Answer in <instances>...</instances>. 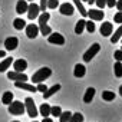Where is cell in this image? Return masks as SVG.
I'll list each match as a JSON object with an SVG mask.
<instances>
[{"label": "cell", "mask_w": 122, "mask_h": 122, "mask_svg": "<svg viewBox=\"0 0 122 122\" xmlns=\"http://www.w3.org/2000/svg\"><path fill=\"white\" fill-rule=\"evenodd\" d=\"M50 75H52V69H49V68H40L36 73H33L32 82L33 83H40V82L46 81Z\"/></svg>", "instance_id": "6da1fadb"}, {"label": "cell", "mask_w": 122, "mask_h": 122, "mask_svg": "<svg viewBox=\"0 0 122 122\" xmlns=\"http://www.w3.org/2000/svg\"><path fill=\"white\" fill-rule=\"evenodd\" d=\"M25 111V103H22L20 101H12L9 103V113L10 115H23Z\"/></svg>", "instance_id": "7a4b0ae2"}, {"label": "cell", "mask_w": 122, "mask_h": 122, "mask_svg": "<svg viewBox=\"0 0 122 122\" xmlns=\"http://www.w3.org/2000/svg\"><path fill=\"white\" fill-rule=\"evenodd\" d=\"M25 111L27 112V115L30 118H36L39 113H37V109H36V105L33 102L32 98H26L25 99Z\"/></svg>", "instance_id": "3957f363"}, {"label": "cell", "mask_w": 122, "mask_h": 122, "mask_svg": "<svg viewBox=\"0 0 122 122\" xmlns=\"http://www.w3.org/2000/svg\"><path fill=\"white\" fill-rule=\"evenodd\" d=\"M99 50H101V45H99V43H93V45L83 53V60H85V62H91V60L95 57V55L99 53Z\"/></svg>", "instance_id": "277c9868"}, {"label": "cell", "mask_w": 122, "mask_h": 122, "mask_svg": "<svg viewBox=\"0 0 122 122\" xmlns=\"http://www.w3.org/2000/svg\"><path fill=\"white\" fill-rule=\"evenodd\" d=\"M39 12H40V7H39V5H36V3H30L29 6H27V17L30 19V20H33V19H37L39 17Z\"/></svg>", "instance_id": "5b68a950"}, {"label": "cell", "mask_w": 122, "mask_h": 122, "mask_svg": "<svg viewBox=\"0 0 122 122\" xmlns=\"http://www.w3.org/2000/svg\"><path fill=\"white\" fill-rule=\"evenodd\" d=\"M47 40H49V43H52V45H59V46H62V45H65V37L60 35V33H50L49 35V37H47Z\"/></svg>", "instance_id": "8992f818"}, {"label": "cell", "mask_w": 122, "mask_h": 122, "mask_svg": "<svg viewBox=\"0 0 122 122\" xmlns=\"http://www.w3.org/2000/svg\"><path fill=\"white\" fill-rule=\"evenodd\" d=\"M7 78L10 79V81H22V82H26L27 81V76H26V73L25 72H17V71H13V72H9L7 73Z\"/></svg>", "instance_id": "52a82bcc"}, {"label": "cell", "mask_w": 122, "mask_h": 122, "mask_svg": "<svg viewBox=\"0 0 122 122\" xmlns=\"http://www.w3.org/2000/svg\"><path fill=\"white\" fill-rule=\"evenodd\" d=\"M26 35L29 39H35L37 35H39V26L35 25V23H30L26 26Z\"/></svg>", "instance_id": "ba28073f"}, {"label": "cell", "mask_w": 122, "mask_h": 122, "mask_svg": "<svg viewBox=\"0 0 122 122\" xmlns=\"http://www.w3.org/2000/svg\"><path fill=\"white\" fill-rule=\"evenodd\" d=\"M59 10H60V13L65 15V16H72V15L75 13V7H73V5H71V3H63V5H60V6H59Z\"/></svg>", "instance_id": "9c48e42d"}, {"label": "cell", "mask_w": 122, "mask_h": 122, "mask_svg": "<svg viewBox=\"0 0 122 122\" xmlns=\"http://www.w3.org/2000/svg\"><path fill=\"white\" fill-rule=\"evenodd\" d=\"M88 16H89L91 20H102L105 13L102 12V9H91L88 12Z\"/></svg>", "instance_id": "30bf717a"}, {"label": "cell", "mask_w": 122, "mask_h": 122, "mask_svg": "<svg viewBox=\"0 0 122 122\" xmlns=\"http://www.w3.org/2000/svg\"><path fill=\"white\" fill-rule=\"evenodd\" d=\"M17 46H19V39L15 37V36L7 37V39L5 40V47H6V50H15Z\"/></svg>", "instance_id": "8fae6325"}, {"label": "cell", "mask_w": 122, "mask_h": 122, "mask_svg": "<svg viewBox=\"0 0 122 122\" xmlns=\"http://www.w3.org/2000/svg\"><path fill=\"white\" fill-rule=\"evenodd\" d=\"M112 30H113V26H112L111 22L102 23V26H101V35H102V36H105V37L111 36V35H112Z\"/></svg>", "instance_id": "7c38bea8"}, {"label": "cell", "mask_w": 122, "mask_h": 122, "mask_svg": "<svg viewBox=\"0 0 122 122\" xmlns=\"http://www.w3.org/2000/svg\"><path fill=\"white\" fill-rule=\"evenodd\" d=\"M15 86L16 88H20V89H25V91H29V92H36V86L35 85H30L27 82H22V81H16L15 82Z\"/></svg>", "instance_id": "4fadbf2b"}, {"label": "cell", "mask_w": 122, "mask_h": 122, "mask_svg": "<svg viewBox=\"0 0 122 122\" xmlns=\"http://www.w3.org/2000/svg\"><path fill=\"white\" fill-rule=\"evenodd\" d=\"M13 68H15V71H17V72H25L26 68H27V62H26L25 59L13 60Z\"/></svg>", "instance_id": "5bb4252c"}, {"label": "cell", "mask_w": 122, "mask_h": 122, "mask_svg": "<svg viewBox=\"0 0 122 122\" xmlns=\"http://www.w3.org/2000/svg\"><path fill=\"white\" fill-rule=\"evenodd\" d=\"M27 0H19L17 2V5H16V13H19V15H23V13H26L27 12Z\"/></svg>", "instance_id": "9a60e30c"}, {"label": "cell", "mask_w": 122, "mask_h": 122, "mask_svg": "<svg viewBox=\"0 0 122 122\" xmlns=\"http://www.w3.org/2000/svg\"><path fill=\"white\" fill-rule=\"evenodd\" d=\"M85 73H86V68H85L83 65L78 63V65L75 66V71H73L75 78H83V76H85Z\"/></svg>", "instance_id": "2e32d148"}, {"label": "cell", "mask_w": 122, "mask_h": 122, "mask_svg": "<svg viewBox=\"0 0 122 122\" xmlns=\"http://www.w3.org/2000/svg\"><path fill=\"white\" fill-rule=\"evenodd\" d=\"M57 91H60V85L59 83H56V85H53L52 88H47V91L43 93V96H45V99H49L52 95H55Z\"/></svg>", "instance_id": "e0dca14e"}, {"label": "cell", "mask_w": 122, "mask_h": 122, "mask_svg": "<svg viewBox=\"0 0 122 122\" xmlns=\"http://www.w3.org/2000/svg\"><path fill=\"white\" fill-rule=\"evenodd\" d=\"M93 96H95V89L93 88H88L86 92H85V96H83V102L85 103H91Z\"/></svg>", "instance_id": "ac0fdd59"}, {"label": "cell", "mask_w": 122, "mask_h": 122, "mask_svg": "<svg viewBox=\"0 0 122 122\" xmlns=\"http://www.w3.org/2000/svg\"><path fill=\"white\" fill-rule=\"evenodd\" d=\"M121 37H122V26H119V27L115 30V33H113L112 37H111V43H112V45L118 43V42L121 40Z\"/></svg>", "instance_id": "d6986e66"}, {"label": "cell", "mask_w": 122, "mask_h": 122, "mask_svg": "<svg viewBox=\"0 0 122 122\" xmlns=\"http://www.w3.org/2000/svg\"><path fill=\"white\" fill-rule=\"evenodd\" d=\"M13 63V57H6L2 63H0V72H6L9 68H10V65Z\"/></svg>", "instance_id": "ffe728a7"}, {"label": "cell", "mask_w": 122, "mask_h": 122, "mask_svg": "<svg viewBox=\"0 0 122 122\" xmlns=\"http://www.w3.org/2000/svg\"><path fill=\"white\" fill-rule=\"evenodd\" d=\"M85 23H86L85 19H81V20L76 22V26H75V33L76 35H82V32L85 30Z\"/></svg>", "instance_id": "44dd1931"}, {"label": "cell", "mask_w": 122, "mask_h": 122, "mask_svg": "<svg viewBox=\"0 0 122 122\" xmlns=\"http://www.w3.org/2000/svg\"><path fill=\"white\" fill-rule=\"evenodd\" d=\"M13 27H15L16 30H22V29H25V27H26V22H25L23 19L17 17V19H15V20H13Z\"/></svg>", "instance_id": "7402d4cb"}, {"label": "cell", "mask_w": 122, "mask_h": 122, "mask_svg": "<svg viewBox=\"0 0 122 122\" xmlns=\"http://www.w3.org/2000/svg\"><path fill=\"white\" fill-rule=\"evenodd\" d=\"M73 3H75L76 9L79 10V13H81L83 17H86V16H88V12H86V9L83 7V5H82V2H81V0H73Z\"/></svg>", "instance_id": "603a6c76"}, {"label": "cell", "mask_w": 122, "mask_h": 122, "mask_svg": "<svg viewBox=\"0 0 122 122\" xmlns=\"http://www.w3.org/2000/svg\"><path fill=\"white\" fill-rule=\"evenodd\" d=\"M12 101H13V93H12L10 91L5 92V93H3V96H2V103H5V105H9Z\"/></svg>", "instance_id": "cb8c5ba5"}, {"label": "cell", "mask_w": 122, "mask_h": 122, "mask_svg": "<svg viewBox=\"0 0 122 122\" xmlns=\"http://www.w3.org/2000/svg\"><path fill=\"white\" fill-rule=\"evenodd\" d=\"M39 111H40V115H42L43 118H45V116H49V115H50V105H49V103H42Z\"/></svg>", "instance_id": "d4e9b609"}, {"label": "cell", "mask_w": 122, "mask_h": 122, "mask_svg": "<svg viewBox=\"0 0 122 122\" xmlns=\"http://www.w3.org/2000/svg\"><path fill=\"white\" fill-rule=\"evenodd\" d=\"M39 32H40L43 36H49V35L52 33V29H50V26H47V25H39Z\"/></svg>", "instance_id": "484cf974"}, {"label": "cell", "mask_w": 122, "mask_h": 122, "mask_svg": "<svg viewBox=\"0 0 122 122\" xmlns=\"http://www.w3.org/2000/svg\"><path fill=\"white\" fill-rule=\"evenodd\" d=\"M102 99L106 101V102H111V101L115 99V93L111 92V91H105V92H102Z\"/></svg>", "instance_id": "4316f807"}, {"label": "cell", "mask_w": 122, "mask_h": 122, "mask_svg": "<svg viewBox=\"0 0 122 122\" xmlns=\"http://www.w3.org/2000/svg\"><path fill=\"white\" fill-rule=\"evenodd\" d=\"M37 19H39V25H46V23H47V20L50 19V15H49L47 12H43L42 15H39V17H37Z\"/></svg>", "instance_id": "83f0119b"}, {"label": "cell", "mask_w": 122, "mask_h": 122, "mask_svg": "<svg viewBox=\"0 0 122 122\" xmlns=\"http://www.w3.org/2000/svg\"><path fill=\"white\" fill-rule=\"evenodd\" d=\"M71 116H72V112L65 111V112H62V113L59 115V121H60V122H69Z\"/></svg>", "instance_id": "f1b7e54d"}, {"label": "cell", "mask_w": 122, "mask_h": 122, "mask_svg": "<svg viewBox=\"0 0 122 122\" xmlns=\"http://www.w3.org/2000/svg\"><path fill=\"white\" fill-rule=\"evenodd\" d=\"M69 122H83V115L81 112H76V113H72Z\"/></svg>", "instance_id": "f546056e"}, {"label": "cell", "mask_w": 122, "mask_h": 122, "mask_svg": "<svg viewBox=\"0 0 122 122\" xmlns=\"http://www.w3.org/2000/svg\"><path fill=\"white\" fill-rule=\"evenodd\" d=\"M113 69H115V76H116V78H122V63L116 60Z\"/></svg>", "instance_id": "4dcf8cb0"}, {"label": "cell", "mask_w": 122, "mask_h": 122, "mask_svg": "<svg viewBox=\"0 0 122 122\" xmlns=\"http://www.w3.org/2000/svg\"><path fill=\"white\" fill-rule=\"evenodd\" d=\"M85 29H86L89 33H93L96 27H95V23H93L92 20H89V22H86V23H85Z\"/></svg>", "instance_id": "1f68e13d"}, {"label": "cell", "mask_w": 122, "mask_h": 122, "mask_svg": "<svg viewBox=\"0 0 122 122\" xmlns=\"http://www.w3.org/2000/svg\"><path fill=\"white\" fill-rule=\"evenodd\" d=\"M60 113H62V109H60V106H50V115L59 116Z\"/></svg>", "instance_id": "d6a6232c"}, {"label": "cell", "mask_w": 122, "mask_h": 122, "mask_svg": "<svg viewBox=\"0 0 122 122\" xmlns=\"http://www.w3.org/2000/svg\"><path fill=\"white\" fill-rule=\"evenodd\" d=\"M59 6V0H47V7L49 9H56Z\"/></svg>", "instance_id": "836d02e7"}, {"label": "cell", "mask_w": 122, "mask_h": 122, "mask_svg": "<svg viewBox=\"0 0 122 122\" xmlns=\"http://www.w3.org/2000/svg\"><path fill=\"white\" fill-rule=\"evenodd\" d=\"M36 89H37L39 92H43V93H45V92L47 91V86H46V85H45L43 82H40V83H39V85L36 86Z\"/></svg>", "instance_id": "e575fe53"}, {"label": "cell", "mask_w": 122, "mask_h": 122, "mask_svg": "<svg viewBox=\"0 0 122 122\" xmlns=\"http://www.w3.org/2000/svg\"><path fill=\"white\" fill-rule=\"evenodd\" d=\"M39 7H40V12H46V9H47V0H40Z\"/></svg>", "instance_id": "d590c367"}, {"label": "cell", "mask_w": 122, "mask_h": 122, "mask_svg": "<svg viewBox=\"0 0 122 122\" xmlns=\"http://www.w3.org/2000/svg\"><path fill=\"white\" fill-rule=\"evenodd\" d=\"M113 57L118 60V62H122V50L119 49V50H116L115 53H113Z\"/></svg>", "instance_id": "8d00e7d4"}, {"label": "cell", "mask_w": 122, "mask_h": 122, "mask_svg": "<svg viewBox=\"0 0 122 122\" xmlns=\"http://www.w3.org/2000/svg\"><path fill=\"white\" fill-rule=\"evenodd\" d=\"M113 20H115V23H122V12H118L113 16Z\"/></svg>", "instance_id": "74e56055"}, {"label": "cell", "mask_w": 122, "mask_h": 122, "mask_svg": "<svg viewBox=\"0 0 122 122\" xmlns=\"http://www.w3.org/2000/svg\"><path fill=\"white\" fill-rule=\"evenodd\" d=\"M95 3H96V6L99 9H103L106 6V0H95Z\"/></svg>", "instance_id": "f35d334b"}, {"label": "cell", "mask_w": 122, "mask_h": 122, "mask_svg": "<svg viewBox=\"0 0 122 122\" xmlns=\"http://www.w3.org/2000/svg\"><path fill=\"white\" fill-rule=\"evenodd\" d=\"M116 5V0H106V6L108 7H113Z\"/></svg>", "instance_id": "ab89813d"}, {"label": "cell", "mask_w": 122, "mask_h": 122, "mask_svg": "<svg viewBox=\"0 0 122 122\" xmlns=\"http://www.w3.org/2000/svg\"><path fill=\"white\" fill-rule=\"evenodd\" d=\"M116 9L119 10V12H122V0H116Z\"/></svg>", "instance_id": "60d3db41"}, {"label": "cell", "mask_w": 122, "mask_h": 122, "mask_svg": "<svg viewBox=\"0 0 122 122\" xmlns=\"http://www.w3.org/2000/svg\"><path fill=\"white\" fill-rule=\"evenodd\" d=\"M42 122H53V121H52V118H49V116H45Z\"/></svg>", "instance_id": "b9f144b4"}, {"label": "cell", "mask_w": 122, "mask_h": 122, "mask_svg": "<svg viewBox=\"0 0 122 122\" xmlns=\"http://www.w3.org/2000/svg\"><path fill=\"white\" fill-rule=\"evenodd\" d=\"M6 56V52L5 50H0V57H5Z\"/></svg>", "instance_id": "7bdbcfd3"}, {"label": "cell", "mask_w": 122, "mask_h": 122, "mask_svg": "<svg viewBox=\"0 0 122 122\" xmlns=\"http://www.w3.org/2000/svg\"><path fill=\"white\" fill-rule=\"evenodd\" d=\"M88 3H89V5H93V3H95V0H88Z\"/></svg>", "instance_id": "ee69618b"}, {"label": "cell", "mask_w": 122, "mask_h": 122, "mask_svg": "<svg viewBox=\"0 0 122 122\" xmlns=\"http://www.w3.org/2000/svg\"><path fill=\"white\" fill-rule=\"evenodd\" d=\"M119 95L122 96V85H121V88H119Z\"/></svg>", "instance_id": "f6af8a7d"}, {"label": "cell", "mask_w": 122, "mask_h": 122, "mask_svg": "<svg viewBox=\"0 0 122 122\" xmlns=\"http://www.w3.org/2000/svg\"><path fill=\"white\" fill-rule=\"evenodd\" d=\"M13 122H19V121H13Z\"/></svg>", "instance_id": "bcb514c9"}, {"label": "cell", "mask_w": 122, "mask_h": 122, "mask_svg": "<svg viewBox=\"0 0 122 122\" xmlns=\"http://www.w3.org/2000/svg\"><path fill=\"white\" fill-rule=\"evenodd\" d=\"M29 2H33V0H29Z\"/></svg>", "instance_id": "7dc6e473"}, {"label": "cell", "mask_w": 122, "mask_h": 122, "mask_svg": "<svg viewBox=\"0 0 122 122\" xmlns=\"http://www.w3.org/2000/svg\"><path fill=\"white\" fill-rule=\"evenodd\" d=\"M83 2H88V0H83Z\"/></svg>", "instance_id": "c3c4849f"}, {"label": "cell", "mask_w": 122, "mask_h": 122, "mask_svg": "<svg viewBox=\"0 0 122 122\" xmlns=\"http://www.w3.org/2000/svg\"><path fill=\"white\" fill-rule=\"evenodd\" d=\"M33 122H37V121H33Z\"/></svg>", "instance_id": "681fc988"}, {"label": "cell", "mask_w": 122, "mask_h": 122, "mask_svg": "<svg viewBox=\"0 0 122 122\" xmlns=\"http://www.w3.org/2000/svg\"><path fill=\"white\" fill-rule=\"evenodd\" d=\"M121 50H122V46H121Z\"/></svg>", "instance_id": "f907efd6"}]
</instances>
